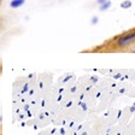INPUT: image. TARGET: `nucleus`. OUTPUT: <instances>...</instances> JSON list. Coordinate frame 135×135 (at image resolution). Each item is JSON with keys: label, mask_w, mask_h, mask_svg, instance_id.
Wrapping results in <instances>:
<instances>
[{"label": "nucleus", "mask_w": 135, "mask_h": 135, "mask_svg": "<svg viewBox=\"0 0 135 135\" xmlns=\"http://www.w3.org/2000/svg\"><path fill=\"white\" fill-rule=\"evenodd\" d=\"M134 41H135V30H133L127 34H123L119 37H117L116 39V45L118 47H126V46L133 44Z\"/></svg>", "instance_id": "f257e3e1"}, {"label": "nucleus", "mask_w": 135, "mask_h": 135, "mask_svg": "<svg viewBox=\"0 0 135 135\" xmlns=\"http://www.w3.org/2000/svg\"><path fill=\"white\" fill-rule=\"evenodd\" d=\"M21 4H23V0H15V1L11 4V5L13 6V7H17V6H20Z\"/></svg>", "instance_id": "f03ea898"}]
</instances>
